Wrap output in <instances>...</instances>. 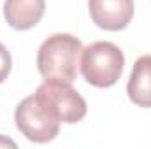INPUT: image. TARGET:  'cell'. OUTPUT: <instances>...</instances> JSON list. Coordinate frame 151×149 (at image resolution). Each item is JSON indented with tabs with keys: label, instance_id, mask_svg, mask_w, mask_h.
<instances>
[{
	"label": "cell",
	"instance_id": "6da1fadb",
	"mask_svg": "<svg viewBox=\"0 0 151 149\" xmlns=\"http://www.w3.org/2000/svg\"><path fill=\"white\" fill-rule=\"evenodd\" d=\"M83 53L81 40L70 34H55L39 47L37 69L46 81H60L72 84L77 77L79 56Z\"/></svg>",
	"mask_w": 151,
	"mask_h": 149
},
{
	"label": "cell",
	"instance_id": "7a4b0ae2",
	"mask_svg": "<svg viewBox=\"0 0 151 149\" xmlns=\"http://www.w3.org/2000/svg\"><path fill=\"white\" fill-rule=\"evenodd\" d=\"M81 74L95 88H109L123 74L125 56L113 42H93L81 53Z\"/></svg>",
	"mask_w": 151,
	"mask_h": 149
},
{
	"label": "cell",
	"instance_id": "3957f363",
	"mask_svg": "<svg viewBox=\"0 0 151 149\" xmlns=\"http://www.w3.org/2000/svg\"><path fill=\"white\" fill-rule=\"evenodd\" d=\"M16 128L32 142H51L60 132V121L34 95L23 98L14 111Z\"/></svg>",
	"mask_w": 151,
	"mask_h": 149
},
{
	"label": "cell",
	"instance_id": "277c9868",
	"mask_svg": "<svg viewBox=\"0 0 151 149\" xmlns=\"http://www.w3.org/2000/svg\"><path fill=\"white\" fill-rule=\"evenodd\" d=\"M35 97L51 111V114L60 123L74 125L77 121H81L88 111L86 100L69 82L44 81L37 88Z\"/></svg>",
	"mask_w": 151,
	"mask_h": 149
},
{
	"label": "cell",
	"instance_id": "5b68a950",
	"mask_svg": "<svg viewBox=\"0 0 151 149\" xmlns=\"http://www.w3.org/2000/svg\"><path fill=\"white\" fill-rule=\"evenodd\" d=\"M91 21L107 32L128 27L134 18V0H88Z\"/></svg>",
	"mask_w": 151,
	"mask_h": 149
},
{
	"label": "cell",
	"instance_id": "8992f818",
	"mask_svg": "<svg viewBox=\"0 0 151 149\" xmlns=\"http://www.w3.org/2000/svg\"><path fill=\"white\" fill-rule=\"evenodd\" d=\"M46 11L44 0H5L4 18L14 30H30L42 19Z\"/></svg>",
	"mask_w": 151,
	"mask_h": 149
},
{
	"label": "cell",
	"instance_id": "52a82bcc",
	"mask_svg": "<svg viewBox=\"0 0 151 149\" xmlns=\"http://www.w3.org/2000/svg\"><path fill=\"white\" fill-rule=\"evenodd\" d=\"M128 98L144 109H151V54L135 60L127 84Z\"/></svg>",
	"mask_w": 151,
	"mask_h": 149
},
{
	"label": "cell",
	"instance_id": "ba28073f",
	"mask_svg": "<svg viewBox=\"0 0 151 149\" xmlns=\"http://www.w3.org/2000/svg\"><path fill=\"white\" fill-rule=\"evenodd\" d=\"M11 69H12V58H11V53L7 51V47H5L4 44H0V84L9 77Z\"/></svg>",
	"mask_w": 151,
	"mask_h": 149
}]
</instances>
